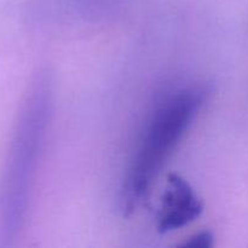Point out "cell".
<instances>
[{"label": "cell", "mask_w": 248, "mask_h": 248, "mask_svg": "<svg viewBox=\"0 0 248 248\" xmlns=\"http://www.w3.org/2000/svg\"><path fill=\"white\" fill-rule=\"evenodd\" d=\"M205 86L167 92L144 126L123 186V208L132 212L145 198L173 150L194 123L207 98Z\"/></svg>", "instance_id": "6da1fadb"}, {"label": "cell", "mask_w": 248, "mask_h": 248, "mask_svg": "<svg viewBox=\"0 0 248 248\" xmlns=\"http://www.w3.org/2000/svg\"><path fill=\"white\" fill-rule=\"evenodd\" d=\"M51 114V90L46 79L36 82L27 103L12 161L10 182L11 216L21 220L31 176L41 150Z\"/></svg>", "instance_id": "7a4b0ae2"}, {"label": "cell", "mask_w": 248, "mask_h": 248, "mask_svg": "<svg viewBox=\"0 0 248 248\" xmlns=\"http://www.w3.org/2000/svg\"><path fill=\"white\" fill-rule=\"evenodd\" d=\"M166 181L156 216V229L160 234L186 227L198 219L203 211L202 202L186 179L171 173Z\"/></svg>", "instance_id": "3957f363"}, {"label": "cell", "mask_w": 248, "mask_h": 248, "mask_svg": "<svg viewBox=\"0 0 248 248\" xmlns=\"http://www.w3.org/2000/svg\"><path fill=\"white\" fill-rule=\"evenodd\" d=\"M182 246L186 248H208L213 246V234L211 232H200L189 237Z\"/></svg>", "instance_id": "277c9868"}]
</instances>
